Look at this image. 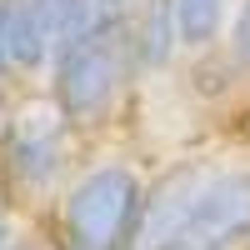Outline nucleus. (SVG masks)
<instances>
[{
  "instance_id": "4",
  "label": "nucleus",
  "mask_w": 250,
  "mask_h": 250,
  "mask_svg": "<svg viewBox=\"0 0 250 250\" xmlns=\"http://www.w3.org/2000/svg\"><path fill=\"white\" fill-rule=\"evenodd\" d=\"M210 175H215V160H180L170 170H160L145 190V210H140L130 250H180Z\"/></svg>"
},
{
  "instance_id": "10",
  "label": "nucleus",
  "mask_w": 250,
  "mask_h": 250,
  "mask_svg": "<svg viewBox=\"0 0 250 250\" xmlns=\"http://www.w3.org/2000/svg\"><path fill=\"white\" fill-rule=\"evenodd\" d=\"M145 10V0H105V15H110V25H135Z\"/></svg>"
},
{
  "instance_id": "7",
  "label": "nucleus",
  "mask_w": 250,
  "mask_h": 250,
  "mask_svg": "<svg viewBox=\"0 0 250 250\" xmlns=\"http://www.w3.org/2000/svg\"><path fill=\"white\" fill-rule=\"evenodd\" d=\"M180 45L185 50H215L225 40V20H230V0H170Z\"/></svg>"
},
{
  "instance_id": "5",
  "label": "nucleus",
  "mask_w": 250,
  "mask_h": 250,
  "mask_svg": "<svg viewBox=\"0 0 250 250\" xmlns=\"http://www.w3.org/2000/svg\"><path fill=\"white\" fill-rule=\"evenodd\" d=\"M180 250H250V165H215Z\"/></svg>"
},
{
  "instance_id": "2",
  "label": "nucleus",
  "mask_w": 250,
  "mask_h": 250,
  "mask_svg": "<svg viewBox=\"0 0 250 250\" xmlns=\"http://www.w3.org/2000/svg\"><path fill=\"white\" fill-rule=\"evenodd\" d=\"M135 75H140L135 30L130 25H105L90 40H80V45L55 55V65L45 75V95L55 100V110L85 135V130H105L120 115Z\"/></svg>"
},
{
  "instance_id": "9",
  "label": "nucleus",
  "mask_w": 250,
  "mask_h": 250,
  "mask_svg": "<svg viewBox=\"0 0 250 250\" xmlns=\"http://www.w3.org/2000/svg\"><path fill=\"white\" fill-rule=\"evenodd\" d=\"M230 60L250 65V0H240V10L230 20Z\"/></svg>"
},
{
  "instance_id": "12",
  "label": "nucleus",
  "mask_w": 250,
  "mask_h": 250,
  "mask_svg": "<svg viewBox=\"0 0 250 250\" xmlns=\"http://www.w3.org/2000/svg\"><path fill=\"white\" fill-rule=\"evenodd\" d=\"M5 125H10V105H5V90H0V145H5Z\"/></svg>"
},
{
  "instance_id": "6",
  "label": "nucleus",
  "mask_w": 250,
  "mask_h": 250,
  "mask_svg": "<svg viewBox=\"0 0 250 250\" xmlns=\"http://www.w3.org/2000/svg\"><path fill=\"white\" fill-rule=\"evenodd\" d=\"M55 55H60V0H10L15 75H50Z\"/></svg>"
},
{
  "instance_id": "1",
  "label": "nucleus",
  "mask_w": 250,
  "mask_h": 250,
  "mask_svg": "<svg viewBox=\"0 0 250 250\" xmlns=\"http://www.w3.org/2000/svg\"><path fill=\"white\" fill-rule=\"evenodd\" d=\"M145 175L130 160H95L75 170L55 200L50 250H130L145 210Z\"/></svg>"
},
{
  "instance_id": "8",
  "label": "nucleus",
  "mask_w": 250,
  "mask_h": 250,
  "mask_svg": "<svg viewBox=\"0 0 250 250\" xmlns=\"http://www.w3.org/2000/svg\"><path fill=\"white\" fill-rule=\"evenodd\" d=\"M0 250H50L35 235H25V225H20L15 210H10V200H0Z\"/></svg>"
},
{
  "instance_id": "3",
  "label": "nucleus",
  "mask_w": 250,
  "mask_h": 250,
  "mask_svg": "<svg viewBox=\"0 0 250 250\" xmlns=\"http://www.w3.org/2000/svg\"><path fill=\"white\" fill-rule=\"evenodd\" d=\"M75 125L55 110V100H25L10 110L5 145H0V185L10 205H35V200H60L70 185V160H75Z\"/></svg>"
},
{
  "instance_id": "11",
  "label": "nucleus",
  "mask_w": 250,
  "mask_h": 250,
  "mask_svg": "<svg viewBox=\"0 0 250 250\" xmlns=\"http://www.w3.org/2000/svg\"><path fill=\"white\" fill-rule=\"evenodd\" d=\"M5 75H15V65H10V0H0V80Z\"/></svg>"
}]
</instances>
